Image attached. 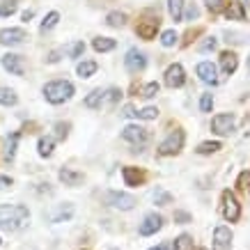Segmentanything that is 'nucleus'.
I'll use <instances>...</instances> for the list:
<instances>
[{"mask_svg":"<svg viewBox=\"0 0 250 250\" xmlns=\"http://www.w3.org/2000/svg\"><path fill=\"white\" fill-rule=\"evenodd\" d=\"M223 149V145L218 143V140H209V143H202L200 147H197V154L200 156H209V154H216Z\"/></svg>","mask_w":250,"mask_h":250,"instance_id":"bb28decb","label":"nucleus"},{"mask_svg":"<svg viewBox=\"0 0 250 250\" xmlns=\"http://www.w3.org/2000/svg\"><path fill=\"white\" fill-rule=\"evenodd\" d=\"M97 62L94 60H85V62H81V64H78L76 67V71H78V76L81 78H90V76H94V74H97Z\"/></svg>","mask_w":250,"mask_h":250,"instance_id":"b1692460","label":"nucleus"},{"mask_svg":"<svg viewBox=\"0 0 250 250\" xmlns=\"http://www.w3.org/2000/svg\"><path fill=\"white\" fill-rule=\"evenodd\" d=\"M216 46H218V39H216V37H207L205 42L200 44V51H202V53H207V51H213Z\"/></svg>","mask_w":250,"mask_h":250,"instance_id":"79ce46f5","label":"nucleus"},{"mask_svg":"<svg viewBox=\"0 0 250 250\" xmlns=\"http://www.w3.org/2000/svg\"><path fill=\"white\" fill-rule=\"evenodd\" d=\"M104 200H106L108 207L120 209V211H131L136 207V197L129 195V193H122V190H108L104 195Z\"/></svg>","mask_w":250,"mask_h":250,"instance_id":"20e7f679","label":"nucleus"},{"mask_svg":"<svg viewBox=\"0 0 250 250\" xmlns=\"http://www.w3.org/2000/svg\"><path fill=\"white\" fill-rule=\"evenodd\" d=\"M16 145H19V133H12L7 138V145H5V161H9V163L16 156Z\"/></svg>","mask_w":250,"mask_h":250,"instance_id":"cd10ccee","label":"nucleus"},{"mask_svg":"<svg viewBox=\"0 0 250 250\" xmlns=\"http://www.w3.org/2000/svg\"><path fill=\"white\" fill-rule=\"evenodd\" d=\"M195 71H197V76H200L202 83H207V85L218 83V69H216V64H211V62H200Z\"/></svg>","mask_w":250,"mask_h":250,"instance_id":"2eb2a0df","label":"nucleus"},{"mask_svg":"<svg viewBox=\"0 0 250 250\" xmlns=\"http://www.w3.org/2000/svg\"><path fill=\"white\" fill-rule=\"evenodd\" d=\"M174 250H195V246H193V239H190L188 234L177 236V241H174Z\"/></svg>","mask_w":250,"mask_h":250,"instance_id":"2f4dec72","label":"nucleus"},{"mask_svg":"<svg viewBox=\"0 0 250 250\" xmlns=\"http://www.w3.org/2000/svg\"><path fill=\"white\" fill-rule=\"evenodd\" d=\"M30 223V211L25 205H2L0 207V229L19 232Z\"/></svg>","mask_w":250,"mask_h":250,"instance_id":"f257e3e1","label":"nucleus"},{"mask_svg":"<svg viewBox=\"0 0 250 250\" xmlns=\"http://www.w3.org/2000/svg\"><path fill=\"white\" fill-rule=\"evenodd\" d=\"M152 200H154V202H156L159 207L172 205V195H170L166 188H154V190H152Z\"/></svg>","mask_w":250,"mask_h":250,"instance_id":"393cba45","label":"nucleus"},{"mask_svg":"<svg viewBox=\"0 0 250 250\" xmlns=\"http://www.w3.org/2000/svg\"><path fill=\"white\" fill-rule=\"evenodd\" d=\"M236 186H239V190H243V193H250V170H243V172L239 174Z\"/></svg>","mask_w":250,"mask_h":250,"instance_id":"f704fd0d","label":"nucleus"},{"mask_svg":"<svg viewBox=\"0 0 250 250\" xmlns=\"http://www.w3.org/2000/svg\"><path fill=\"white\" fill-rule=\"evenodd\" d=\"M163 228V218H161L159 213H147L143 218V223H140V228H138V232L143 236H152V234H156L159 229Z\"/></svg>","mask_w":250,"mask_h":250,"instance_id":"9d476101","label":"nucleus"},{"mask_svg":"<svg viewBox=\"0 0 250 250\" xmlns=\"http://www.w3.org/2000/svg\"><path fill=\"white\" fill-rule=\"evenodd\" d=\"M110 250H117V248H110Z\"/></svg>","mask_w":250,"mask_h":250,"instance_id":"5fc2aeb1","label":"nucleus"},{"mask_svg":"<svg viewBox=\"0 0 250 250\" xmlns=\"http://www.w3.org/2000/svg\"><path fill=\"white\" fill-rule=\"evenodd\" d=\"M2 67L7 69L9 74H14V76H23L25 74V60H23V55H16V53H7L2 55Z\"/></svg>","mask_w":250,"mask_h":250,"instance_id":"ddd939ff","label":"nucleus"},{"mask_svg":"<svg viewBox=\"0 0 250 250\" xmlns=\"http://www.w3.org/2000/svg\"><path fill=\"white\" fill-rule=\"evenodd\" d=\"M58 21H60V14H58V12H51V14H46V19L42 21V25H39V30H42V32L53 30L55 25H58Z\"/></svg>","mask_w":250,"mask_h":250,"instance_id":"7c9ffc66","label":"nucleus"},{"mask_svg":"<svg viewBox=\"0 0 250 250\" xmlns=\"http://www.w3.org/2000/svg\"><path fill=\"white\" fill-rule=\"evenodd\" d=\"M122 138H124V140H129L131 145H136V147H140V145L147 143V138H149V133H147V129H143V126H138V124H129L126 129L122 131Z\"/></svg>","mask_w":250,"mask_h":250,"instance_id":"9b49d317","label":"nucleus"},{"mask_svg":"<svg viewBox=\"0 0 250 250\" xmlns=\"http://www.w3.org/2000/svg\"><path fill=\"white\" fill-rule=\"evenodd\" d=\"M159 90H161V85L156 83V81H152V83H147L143 90H140V97H143V99H152V97H156V94H159Z\"/></svg>","mask_w":250,"mask_h":250,"instance_id":"72a5a7b5","label":"nucleus"},{"mask_svg":"<svg viewBox=\"0 0 250 250\" xmlns=\"http://www.w3.org/2000/svg\"><path fill=\"white\" fill-rule=\"evenodd\" d=\"M243 2V7H246V5H248V9H250V0H241Z\"/></svg>","mask_w":250,"mask_h":250,"instance_id":"603ef678","label":"nucleus"},{"mask_svg":"<svg viewBox=\"0 0 250 250\" xmlns=\"http://www.w3.org/2000/svg\"><path fill=\"white\" fill-rule=\"evenodd\" d=\"M236 129V117L234 113H220L211 120V131L218 136H229Z\"/></svg>","mask_w":250,"mask_h":250,"instance_id":"423d86ee","label":"nucleus"},{"mask_svg":"<svg viewBox=\"0 0 250 250\" xmlns=\"http://www.w3.org/2000/svg\"><path fill=\"white\" fill-rule=\"evenodd\" d=\"M177 39H179V35H177L174 30H166L163 35H161V44L166 46V48H170V46L177 44Z\"/></svg>","mask_w":250,"mask_h":250,"instance_id":"c9c22d12","label":"nucleus"},{"mask_svg":"<svg viewBox=\"0 0 250 250\" xmlns=\"http://www.w3.org/2000/svg\"><path fill=\"white\" fill-rule=\"evenodd\" d=\"M0 243H2V241H0Z\"/></svg>","mask_w":250,"mask_h":250,"instance_id":"6e6d98bb","label":"nucleus"},{"mask_svg":"<svg viewBox=\"0 0 250 250\" xmlns=\"http://www.w3.org/2000/svg\"><path fill=\"white\" fill-rule=\"evenodd\" d=\"M207 7L211 9V12H220V7L225 5V0H205Z\"/></svg>","mask_w":250,"mask_h":250,"instance_id":"c03bdc74","label":"nucleus"},{"mask_svg":"<svg viewBox=\"0 0 250 250\" xmlns=\"http://www.w3.org/2000/svg\"><path fill=\"white\" fill-rule=\"evenodd\" d=\"M32 16H35V12H32V9H25V12H23V16H21V19H23V21H30Z\"/></svg>","mask_w":250,"mask_h":250,"instance_id":"8fccbe9b","label":"nucleus"},{"mask_svg":"<svg viewBox=\"0 0 250 250\" xmlns=\"http://www.w3.org/2000/svg\"><path fill=\"white\" fill-rule=\"evenodd\" d=\"M25 39H28V35H25L23 28H5V30H0V44L2 46H19Z\"/></svg>","mask_w":250,"mask_h":250,"instance_id":"f8f14e48","label":"nucleus"},{"mask_svg":"<svg viewBox=\"0 0 250 250\" xmlns=\"http://www.w3.org/2000/svg\"><path fill=\"white\" fill-rule=\"evenodd\" d=\"M44 97L48 104H64L74 97V85L69 81H51V83L44 85Z\"/></svg>","mask_w":250,"mask_h":250,"instance_id":"f03ea898","label":"nucleus"},{"mask_svg":"<svg viewBox=\"0 0 250 250\" xmlns=\"http://www.w3.org/2000/svg\"><path fill=\"white\" fill-rule=\"evenodd\" d=\"M53 145H55V140L53 138H39V143H37V152H39V156H51L53 154Z\"/></svg>","mask_w":250,"mask_h":250,"instance_id":"a878e982","label":"nucleus"},{"mask_svg":"<svg viewBox=\"0 0 250 250\" xmlns=\"http://www.w3.org/2000/svg\"><path fill=\"white\" fill-rule=\"evenodd\" d=\"M163 81H166L167 87H182L186 83V71H184V67L179 62H174V64H170L166 69V78Z\"/></svg>","mask_w":250,"mask_h":250,"instance_id":"1a4fd4ad","label":"nucleus"},{"mask_svg":"<svg viewBox=\"0 0 250 250\" xmlns=\"http://www.w3.org/2000/svg\"><path fill=\"white\" fill-rule=\"evenodd\" d=\"M248 76H250V55H248Z\"/></svg>","mask_w":250,"mask_h":250,"instance_id":"864d4df0","label":"nucleus"},{"mask_svg":"<svg viewBox=\"0 0 250 250\" xmlns=\"http://www.w3.org/2000/svg\"><path fill=\"white\" fill-rule=\"evenodd\" d=\"M184 140H186V136H184L182 129H174L167 133V138L163 140V143L159 145V156H174V154H179L184 149Z\"/></svg>","mask_w":250,"mask_h":250,"instance_id":"7ed1b4c3","label":"nucleus"},{"mask_svg":"<svg viewBox=\"0 0 250 250\" xmlns=\"http://www.w3.org/2000/svg\"><path fill=\"white\" fill-rule=\"evenodd\" d=\"M211 108H213V97L211 94H202L200 97V110L202 113H211Z\"/></svg>","mask_w":250,"mask_h":250,"instance_id":"ea45409f","label":"nucleus"},{"mask_svg":"<svg viewBox=\"0 0 250 250\" xmlns=\"http://www.w3.org/2000/svg\"><path fill=\"white\" fill-rule=\"evenodd\" d=\"M213 250H229L232 248V229L225 225H218L213 229Z\"/></svg>","mask_w":250,"mask_h":250,"instance_id":"4468645a","label":"nucleus"},{"mask_svg":"<svg viewBox=\"0 0 250 250\" xmlns=\"http://www.w3.org/2000/svg\"><path fill=\"white\" fill-rule=\"evenodd\" d=\"M122 99V90H117V87H110V90L104 92V101H108V104H117Z\"/></svg>","mask_w":250,"mask_h":250,"instance_id":"58836bf2","label":"nucleus"},{"mask_svg":"<svg viewBox=\"0 0 250 250\" xmlns=\"http://www.w3.org/2000/svg\"><path fill=\"white\" fill-rule=\"evenodd\" d=\"M124 67H126L129 74L143 71V69L147 67V55H145L143 51H138V48H131L129 53H126V58H124Z\"/></svg>","mask_w":250,"mask_h":250,"instance_id":"0eeeda50","label":"nucleus"},{"mask_svg":"<svg viewBox=\"0 0 250 250\" xmlns=\"http://www.w3.org/2000/svg\"><path fill=\"white\" fill-rule=\"evenodd\" d=\"M58 177H60V182L64 184V186H71V188H76V186H81V184L85 182L83 172H76V170H71V167H62L60 172H58Z\"/></svg>","mask_w":250,"mask_h":250,"instance_id":"a211bd4d","label":"nucleus"},{"mask_svg":"<svg viewBox=\"0 0 250 250\" xmlns=\"http://www.w3.org/2000/svg\"><path fill=\"white\" fill-rule=\"evenodd\" d=\"M71 216H74V205H69V202L55 205L53 209L48 211V220H51V223H64V220H71Z\"/></svg>","mask_w":250,"mask_h":250,"instance_id":"dca6fc26","label":"nucleus"},{"mask_svg":"<svg viewBox=\"0 0 250 250\" xmlns=\"http://www.w3.org/2000/svg\"><path fill=\"white\" fill-rule=\"evenodd\" d=\"M106 23L110 28H122V25H126V14L124 12H110L106 16Z\"/></svg>","mask_w":250,"mask_h":250,"instance_id":"c756f323","label":"nucleus"},{"mask_svg":"<svg viewBox=\"0 0 250 250\" xmlns=\"http://www.w3.org/2000/svg\"><path fill=\"white\" fill-rule=\"evenodd\" d=\"M83 51H85L83 42H74V44H69L67 48H64V53H67L69 58H74V60H76V58H81V55H83Z\"/></svg>","mask_w":250,"mask_h":250,"instance_id":"473e14b6","label":"nucleus"},{"mask_svg":"<svg viewBox=\"0 0 250 250\" xmlns=\"http://www.w3.org/2000/svg\"><path fill=\"white\" fill-rule=\"evenodd\" d=\"M92 46H94V51H99V53H108V51H113L115 46H117V42L110 37H97L92 42Z\"/></svg>","mask_w":250,"mask_h":250,"instance_id":"4be33fe9","label":"nucleus"},{"mask_svg":"<svg viewBox=\"0 0 250 250\" xmlns=\"http://www.w3.org/2000/svg\"><path fill=\"white\" fill-rule=\"evenodd\" d=\"M174 223H190L188 211H174Z\"/></svg>","mask_w":250,"mask_h":250,"instance_id":"a18cd8bd","label":"nucleus"},{"mask_svg":"<svg viewBox=\"0 0 250 250\" xmlns=\"http://www.w3.org/2000/svg\"><path fill=\"white\" fill-rule=\"evenodd\" d=\"M149 250H167V246L166 243H159V246H154V248H149Z\"/></svg>","mask_w":250,"mask_h":250,"instance_id":"3c124183","label":"nucleus"},{"mask_svg":"<svg viewBox=\"0 0 250 250\" xmlns=\"http://www.w3.org/2000/svg\"><path fill=\"white\" fill-rule=\"evenodd\" d=\"M124 117H136V110H133V106H124Z\"/></svg>","mask_w":250,"mask_h":250,"instance_id":"09e8293b","label":"nucleus"},{"mask_svg":"<svg viewBox=\"0 0 250 250\" xmlns=\"http://www.w3.org/2000/svg\"><path fill=\"white\" fill-rule=\"evenodd\" d=\"M236 67H239V58H236L232 51H225V53H220V69H223V74H234Z\"/></svg>","mask_w":250,"mask_h":250,"instance_id":"6ab92c4d","label":"nucleus"},{"mask_svg":"<svg viewBox=\"0 0 250 250\" xmlns=\"http://www.w3.org/2000/svg\"><path fill=\"white\" fill-rule=\"evenodd\" d=\"M53 129H55V138H58V140H64V138H67V133H69V124H64V122H58Z\"/></svg>","mask_w":250,"mask_h":250,"instance_id":"a19ab883","label":"nucleus"},{"mask_svg":"<svg viewBox=\"0 0 250 250\" xmlns=\"http://www.w3.org/2000/svg\"><path fill=\"white\" fill-rule=\"evenodd\" d=\"M104 104V90H94L85 97V106L87 108H101Z\"/></svg>","mask_w":250,"mask_h":250,"instance_id":"c85d7f7f","label":"nucleus"},{"mask_svg":"<svg viewBox=\"0 0 250 250\" xmlns=\"http://www.w3.org/2000/svg\"><path fill=\"white\" fill-rule=\"evenodd\" d=\"M225 16H228L229 21H243V19H246V7H243L241 0L229 2V7L225 9Z\"/></svg>","mask_w":250,"mask_h":250,"instance_id":"aec40b11","label":"nucleus"},{"mask_svg":"<svg viewBox=\"0 0 250 250\" xmlns=\"http://www.w3.org/2000/svg\"><path fill=\"white\" fill-rule=\"evenodd\" d=\"M223 216H225V220H229V223H236V220L241 218V205H239V200H236V195L232 193V190H223Z\"/></svg>","mask_w":250,"mask_h":250,"instance_id":"39448f33","label":"nucleus"},{"mask_svg":"<svg viewBox=\"0 0 250 250\" xmlns=\"http://www.w3.org/2000/svg\"><path fill=\"white\" fill-rule=\"evenodd\" d=\"M122 177H124V184L126 186H140V184H145V172L140 170V167H133V166H126L122 167Z\"/></svg>","mask_w":250,"mask_h":250,"instance_id":"f3484780","label":"nucleus"},{"mask_svg":"<svg viewBox=\"0 0 250 250\" xmlns=\"http://www.w3.org/2000/svg\"><path fill=\"white\" fill-rule=\"evenodd\" d=\"M12 177H0V190H5V188H9L12 186Z\"/></svg>","mask_w":250,"mask_h":250,"instance_id":"de8ad7c7","label":"nucleus"},{"mask_svg":"<svg viewBox=\"0 0 250 250\" xmlns=\"http://www.w3.org/2000/svg\"><path fill=\"white\" fill-rule=\"evenodd\" d=\"M19 104V97L12 87H0V106H16Z\"/></svg>","mask_w":250,"mask_h":250,"instance_id":"5701e85b","label":"nucleus"},{"mask_svg":"<svg viewBox=\"0 0 250 250\" xmlns=\"http://www.w3.org/2000/svg\"><path fill=\"white\" fill-rule=\"evenodd\" d=\"M136 115L140 117V120H156V117H159V108L147 106V108H143V110H138Z\"/></svg>","mask_w":250,"mask_h":250,"instance_id":"4c0bfd02","label":"nucleus"},{"mask_svg":"<svg viewBox=\"0 0 250 250\" xmlns=\"http://www.w3.org/2000/svg\"><path fill=\"white\" fill-rule=\"evenodd\" d=\"M197 16H200V9H197L195 2H190L188 7H186V21H195Z\"/></svg>","mask_w":250,"mask_h":250,"instance_id":"37998d69","label":"nucleus"},{"mask_svg":"<svg viewBox=\"0 0 250 250\" xmlns=\"http://www.w3.org/2000/svg\"><path fill=\"white\" fill-rule=\"evenodd\" d=\"M16 12V0H2L0 2V16H12Z\"/></svg>","mask_w":250,"mask_h":250,"instance_id":"e433bc0d","label":"nucleus"},{"mask_svg":"<svg viewBox=\"0 0 250 250\" xmlns=\"http://www.w3.org/2000/svg\"><path fill=\"white\" fill-rule=\"evenodd\" d=\"M161 28V19L159 16H145L143 21L138 23V37H143V39H154L156 37V32H159Z\"/></svg>","mask_w":250,"mask_h":250,"instance_id":"6e6552de","label":"nucleus"},{"mask_svg":"<svg viewBox=\"0 0 250 250\" xmlns=\"http://www.w3.org/2000/svg\"><path fill=\"white\" fill-rule=\"evenodd\" d=\"M46 62H48V64L60 62V51H51V53H48V58H46Z\"/></svg>","mask_w":250,"mask_h":250,"instance_id":"49530a36","label":"nucleus"},{"mask_svg":"<svg viewBox=\"0 0 250 250\" xmlns=\"http://www.w3.org/2000/svg\"><path fill=\"white\" fill-rule=\"evenodd\" d=\"M167 12L174 23H179L184 19V0H167Z\"/></svg>","mask_w":250,"mask_h":250,"instance_id":"412c9836","label":"nucleus"}]
</instances>
